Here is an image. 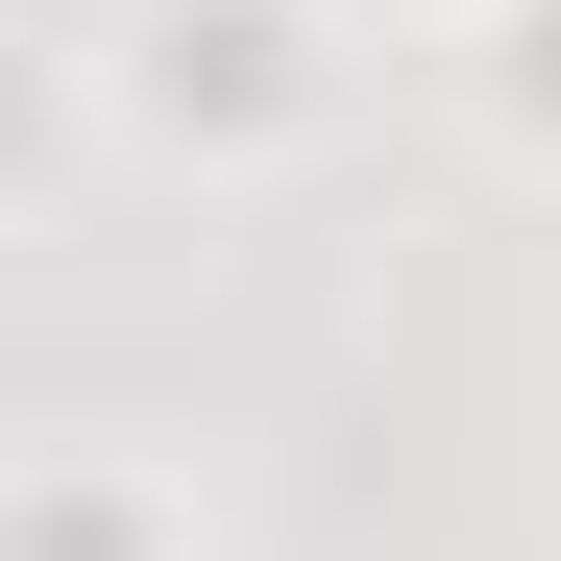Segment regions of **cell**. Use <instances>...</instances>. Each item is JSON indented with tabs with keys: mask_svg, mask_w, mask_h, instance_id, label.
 Returning <instances> with one entry per match:
<instances>
[{
	"mask_svg": "<svg viewBox=\"0 0 561 561\" xmlns=\"http://www.w3.org/2000/svg\"><path fill=\"white\" fill-rule=\"evenodd\" d=\"M99 99L147 147H268V123H318V49H294V0H123Z\"/></svg>",
	"mask_w": 561,
	"mask_h": 561,
	"instance_id": "6da1fadb",
	"label": "cell"
},
{
	"mask_svg": "<svg viewBox=\"0 0 561 561\" xmlns=\"http://www.w3.org/2000/svg\"><path fill=\"white\" fill-rule=\"evenodd\" d=\"M0 561H196V513H147L123 463H49V489H25V537H0Z\"/></svg>",
	"mask_w": 561,
	"mask_h": 561,
	"instance_id": "7a4b0ae2",
	"label": "cell"
},
{
	"mask_svg": "<svg viewBox=\"0 0 561 561\" xmlns=\"http://www.w3.org/2000/svg\"><path fill=\"white\" fill-rule=\"evenodd\" d=\"M489 99H513V123L561 147V0H489Z\"/></svg>",
	"mask_w": 561,
	"mask_h": 561,
	"instance_id": "3957f363",
	"label": "cell"
}]
</instances>
